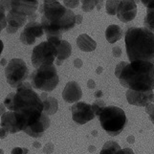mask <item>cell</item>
Here are the masks:
<instances>
[{
	"mask_svg": "<svg viewBox=\"0 0 154 154\" xmlns=\"http://www.w3.org/2000/svg\"><path fill=\"white\" fill-rule=\"evenodd\" d=\"M14 92H12L7 95V97L4 100V105L6 106V108L9 111H12L13 109V103H14Z\"/></svg>",
	"mask_w": 154,
	"mask_h": 154,
	"instance_id": "28",
	"label": "cell"
},
{
	"mask_svg": "<svg viewBox=\"0 0 154 154\" xmlns=\"http://www.w3.org/2000/svg\"><path fill=\"white\" fill-rule=\"evenodd\" d=\"M112 54L115 57H120L122 56V49L120 46H115L112 49Z\"/></svg>",
	"mask_w": 154,
	"mask_h": 154,
	"instance_id": "35",
	"label": "cell"
},
{
	"mask_svg": "<svg viewBox=\"0 0 154 154\" xmlns=\"http://www.w3.org/2000/svg\"><path fill=\"white\" fill-rule=\"evenodd\" d=\"M57 50L49 41H43L36 45L32 52V64L36 69L42 65L54 64L57 58Z\"/></svg>",
	"mask_w": 154,
	"mask_h": 154,
	"instance_id": "8",
	"label": "cell"
},
{
	"mask_svg": "<svg viewBox=\"0 0 154 154\" xmlns=\"http://www.w3.org/2000/svg\"><path fill=\"white\" fill-rule=\"evenodd\" d=\"M73 64H74V66H75L76 68L79 69V68L82 67L83 62H82V60H81V58H75L74 61H73Z\"/></svg>",
	"mask_w": 154,
	"mask_h": 154,
	"instance_id": "37",
	"label": "cell"
},
{
	"mask_svg": "<svg viewBox=\"0 0 154 154\" xmlns=\"http://www.w3.org/2000/svg\"><path fill=\"white\" fill-rule=\"evenodd\" d=\"M5 76H6L8 84H10L13 88H17L28 79V66L21 58H13L8 62L5 68Z\"/></svg>",
	"mask_w": 154,
	"mask_h": 154,
	"instance_id": "7",
	"label": "cell"
},
{
	"mask_svg": "<svg viewBox=\"0 0 154 154\" xmlns=\"http://www.w3.org/2000/svg\"><path fill=\"white\" fill-rule=\"evenodd\" d=\"M116 15L122 22H130L137 15V4L133 0H121Z\"/></svg>",
	"mask_w": 154,
	"mask_h": 154,
	"instance_id": "12",
	"label": "cell"
},
{
	"mask_svg": "<svg viewBox=\"0 0 154 154\" xmlns=\"http://www.w3.org/2000/svg\"><path fill=\"white\" fill-rule=\"evenodd\" d=\"M57 58H56V64L57 66H60L63 61L71 56L72 53V46L66 40H61L60 45L57 46Z\"/></svg>",
	"mask_w": 154,
	"mask_h": 154,
	"instance_id": "18",
	"label": "cell"
},
{
	"mask_svg": "<svg viewBox=\"0 0 154 154\" xmlns=\"http://www.w3.org/2000/svg\"><path fill=\"white\" fill-rule=\"evenodd\" d=\"M1 31H2V29H1V28H0V34H1Z\"/></svg>",
	"mask_w": 154,
	"mask_h": 154,
	"instance_id": "56",
	"label": "cell"
},
{
	"mask_svg": "<svg viewBox=\"0 0 154 154\" xmlns=\"http://www.w3.org/2000/svg\"><path fill=\"white\" fill-rule=\"evenodd\" d=\"M82 20H83L82 15H81V14H76V25L82 24Z\"/></svg>",
	"mask_w": 154,
	"mask_h": 154,
	"instance_id": "41",
	"label": "cell"
},
{
	"mask_svg": "<svg viewBox=\"0 0 154 154\" xmlns=\"http://www.w3.org/2000/svg\"><path fill=\"white\" fill-rule=\"evenodd\" d=\"M63 1V5L68 8V9H74V8H77L79 5V1L81 0H62Z\"/></svg>",
	"mask_w": 154,
	"mask_h": 154,
	"instance_id": "30",
	"label": "cell"
},
{
	"mask_svg": "<svg viewBox=\"0 0 154 154\" xmlns=\"http://www.w3.org/2000/svg\"><path fill=\"white\" fill-rule=\"evenodd\" d=\"M77 45L83 52H93L97 48V43L91 36L86 34H82L77 38Z\"/></svg>",
	"mask_w": 154,
	"mask_h": 154,
	"instance_id": "19",
	"label": "cell"
},
{
	"mask_svg": "<svg viewBox=\"0 0 154 154\" xmlns=\"http://www.w3.org/2000/svg\"><path fill=\"white\" fill-rule=\"evenodd\" d=\"M0 154H5L4 153V150L2 149V148H0Z\"/></svg>",
	"mask_w": 154,
	"mask_h": 154,
	"instance_id": "54",
	"label": "cell"
},
{
	"mask_svg": "<svg viewBox=\"0 0 154 154\" xmlns=\"http://www.w3.org/2000/svg\"><path fill=\"white\" fill-rule=\"evenodd\" d=\"M87 87L90 88V89H94L96 87V82H95L93 79H88L87 82Z\"/></svg>",
	"mask_w": 154,
	"mask_h": 154,
	"instance_id": "40",
	"label": "cell"
},
{
	"mask_svg": "<svg viewBox=\"0 0 154 154\" xmlns=\"http://www.w3.org/2000/svg\"><path fill=\"white\" fill-rule=\"evenodd\" d=\"M5 11L1 6H0V28L2 30L6 29L7 26V19H6V14H5Z\"/></svg>",
	"mask_w": 154,
	"mask_h": 154,
	"instance_id": "29",
	"label": "cell"
},
{
	"mask_svg": "<svg viewBox=\"0 0 154 154\" xmlns=\"http://www.w3.org/2000/svg\"><path fill=\"white\" fill-rule=\"evenodd\" d=\"M118 79L122 85L129 90L153 91L154 63L142 60L127 62Z\"/></svg>",
	"mask_w": 154,
	"mask_h": 154,
	"instance_id": "2",
	"label": "cell"
},
{
	"mask_svg": "<svg viewBox=\"0 0 154 154\" xmlns=\"http://www.w3.org/2000/svg\"><path fill=\"white\" fill-rule=\"evenodd\" d=\"M39 12L41 14V26L47 38L62 36L76 25V14L57 0H43Z\"/></svg>",
	"mask_w": 154,
	"mask_h": 154,
	"instance_id": "1",
	"label": "cell"
},
{
	"mask_svg": "<svg viewBox=\"0 0 154 154\" xmlns=\"http://www.w3.org/2000/svg\"><path fill=\"white\" fill-rule=\"evenodd\" d=\"M54 149H55V146H54V144H52V143H47V144L43 146V153L45 154H51L54 152Z\"/></svg>",
	"mask_w": 154,
	"mask_h": 154,
	"instance_id": "33",
	"label": "cell"
},
{
	"mask_svg": "<svg viewBox=\"0 0 154 154\" xmlns=\"http://www.w3.org/2000/svg\"><path fill=\"white\" fill-rule=\"evenodd\" d=\"M7 19V26L6 31L8 34H15L21 27L26 25L28 21L27 17L23 14H20L18 13H15L14 11L11 10L10 12L6 14Z\"/></svg>",
	"mask_w": 154,
	"mask_h": 154,
	"instance_id": "15",
	"label": "cell"
},
{
	"mask_svg": "<svg viewBox=\"0 0 154 154\" xmlns=\"http://www.w3.org/2000/svg\"><path fill=\"white\" fill-rule=\"evenodd\" d=\"M121 3V0H106L105 11L109 15H116L117 10Z\"/></svg>",
	"mask_w": 154,
	"mask_h": 154,
	"instance_id": "24",
	"label": "cell"
},
{
	"mask_svg": "<svg viewBox=\"0 0 154 154\" xmlns=\"http://www.w3.org/2000/svg\"><path fill=\"white\" fill-rule=\"evenodd\" d=\"M0 127H1V126H0Z\"/></svg>",
	"mask_w": 154,
	"mask_h": 154,
	"instance_id": "57",
	"label": "cell"
},
{
	"mask_svg": "<svg viewBox=\"0 0 154 154\" xmlns=\"http://www.w3.org/2000/svg\"><path fill=\"white\" fill-rule=\"evenodd\" d=\"M0 126L6 129L9 133H17L19 131H23L25 126L20 117L14 111H7L1 116V124Z\"/></svg>",
	"mask_w": 154,
	"mask_h": 154,
	"instance_id": "10",
	"label": "cell"
},
{
	"mask_svg": "<svg viewBox=\"0 0 154 154\" xmlns=\"http://www.w3.org/2000/svg\"><path fill=\"white\" fill-rule=\"evenodd\" d=\"M92 106V109H93V112L95 114V116L99 117L100 113L102 112V110L105 107V103L103 102V100H100V99H97L95 102L93 103V104H91Z\"/></svg>",
	"mask_w": 154,
	"mask_h": 154,
	"instance_id": "27",
	"label": "cell"
},
{
	"mask_svg": "<svg viewBox=\"0 0 154 154\" xmlns=\"http://www.w3.org/2000/svg\"><path fill=\"white\" fill-rule=\"evenodd\" d=\"M12 111L20 117L26 128L40 118L43 113V103L33 87L18 86L17 92H14Z\"/></svg>",
	"mask_w": 154,
	"mask_h": 154,
	"instance_id": "4",
	"label": "cell"
},
{
	"mask_svg": "<svg viewBox=\"0 0 154 154\" xmlns=\"http://www.w3.org/2000/svg\"><path fill=\"white\" fill-rule=\"evenodd\" d=\"M103 129L110 136H117L124 130L126 125V115L118 106H105L99 115Z\"/></svg>",
	"mask_w": 154,
	"mask_h": 154,
	"instance_id": "5",
	"label": "cell"
},
{
	"mask_svg": "<svg viewBox=\"0 0 154 154\" xmlns=\"http://www.w3.org/2000/svg\"><path fill=\"white\" fill-rule=\"evenodd\" d=\"M8 134L9 132L6 129L3 128V127H0V139H5L8 136Z\"/></svg>",
	"mask_w": 154,
	"mask_h": 154,
	"instance_id": "38",
	"label": "cell"
},
{
	"mask_svg": "<svg viewBox=\"0 0 154 154\" xmlns=\"http://www.w3.org/2000/svg\"><path fill=\"white\" fill-rule=\"evenodd\" d=\"M51 125V120L48 115H46L44 112L41 114L40 118L32 125L26 127L23 130L27 135L33 138H40L43 136L44 132L49 128Z\"/></svg>",
	"mask_w": 154,
	"mask_h": 154,
	"instance_id": "14",
	"label": "cell"
},
{
	"mask_svg": "<svg viewBox=\"0 0 154 154\" xmlns=\"http://www.w3.org/2000/svg\"><path fill=\"white\" fill-rule=\"evenodd\" d=\"M11 4H12V0H0V6L7 12L11 11Z\"/></svg>",
	"mask_w": 154,
	"mask_h": 154,
	"instance_id": "34",
	"label": "cell"
},
{
	"mask_svg": "<svg viewBox=\"0 0 154 154\" xmlns=\"http://www.w3.org/2000/svg\"><path fill=\"white\" fill-rule=\"evenodd\" d=\"M24 32L30 34L31 35H33L34 38H41L44 34L43 28L40 23L36 22V21H30V22H27L26 25L24 26Z\"/></svg>",
	"mask_w": 154,
	"mask_h": 154,
	"instance_id": "21",
	"label": "cell"
},
{
	"mask_svg": "<svg viewBox=\"0 0 154 154\" xmlns=\"http://www.w3.org/2000/svg\"><path fill=\"white\" fill-rule=\"evenodd\" d=\"M27 18H28V22H30V21H35V19L38 18V14H34L30 15V17H28Z\"/></svg>",
	"mask_w": 154,
	"mask_h": 154,
	"instance_id": "43",
	"label": "cell"
},
{
	"mask_svg": "<svg viewBox=\"0 0 154 154\" xmlns=\"http://www.w3.org/2000/svg\"><path fill=\"white\" fill-rule=\"evenodd\" d=\"M38 9V0H12L11 10L25 17L35 14Z\"/></svg>",
	"mask_w": 154,
	"mask_h": 154,
	"instance_id": "13",
	"label": "cell"
},
{
	"mask_svg": "<svg viewBox=\"0 0 154 154\" xmlns=\"http://www.w3.org/2000/svg\"><path fill=\"white\" fill-rule=\"evenodd\" d=\"M0 64H1V66H7L8 62H7V60H6V58H2V60H0Z\"/></svg>",
	"mask_w": 154,
	"mask_h": 154,
	"instance_id": "48",
	"label": "cell"
},
{
	"mask_svg": "<svg viewBox=\"0 0 154 154\" xmlns=\"http://www.w3.org/2000/svg\"><path fill=\"white\" fill-rule=\"evenodd\" d=\"M116 154H135L134 151L129 147H125V148H121L120 150L117 151Z\"/></svg>",
	"mask_w": 154,
	"mask_h": 154,
	"instance_id": "36",
	"label": "cell"
},
{
	"mask_svg": "<svg viewBox=\"0 0 154 154\" xmlns=\"http://www.w3.org/2000/svg\"><path fill=\"white\" fill-rule=\"evenodd\" d=\"M33 146L35 147V148H40L41 147V144H40V143L39 142H34L33 143Z\"/></svg>",
	"mask_w": 154,
	"mask_h": 154,
	"instance_id": "47",
	"label": "cell"
},
{
	"mask_svg": "<svg viewBox=\"0 0 154 154\" xmlns=\"http://www.w3.org/2000/svg\"><path fill=\"white\" fill-rule=\"evenodd\" d=\"M71 112L73 121L79 125H85L96 117L93 112L91 104L84 102H78L76 103H73Z\"/></svg>",
	"mask_w": 154,
	"mask_h": 154,
	"instance_id": "9",
	"label": "cell"
},
{
	"mask_svg": "<svg viewBox=\"0 0 154 154\" xmlns=\"http://www.w3.org/2000/svg\"><path fill=\"white\" fill-rule=\"evenodd\" d=\"M39 97L43 103V112L48 115H54L58 110V102L57 100L52 96H49L47 92H42Z\"/></svg>",
	"mask_w": 154,
	"mask_h": 154,
	"instance_id": "17",
	"label": "cell"
},
{
	"mask_svg": "<svg viewBox=\"0 0 154 154\" xmlns=\"http://www.w3.org/2000/svg\"><path fill=\"white\" fill-rule=\"evenodd\" d=\"M82 97V90L76 82H69L62 91V99L68 103H76Z\"/></svg>",
	"mask_w": 154,
	"mask_h": 154,
	"instance_id": "16",
	"label": "cell"
},
{
	"mask_svg": "<svg viewBox=\"0 0 154 154\" xmlns=\"http://www.w3.org/2000/svg\"><path fill=\"white\" fill-rule=\"evenodd\" d=\"M103 4H104V0H99V3H98V5H97V10H100L103 8Z\"/></svg>",
	"mask_w": 154,
	"mask_h": 154,
	"instance_id": "45",
	"label": "cell"
},
{
	"mask_svg": "<svg viewBox=\"0 0 154 154\" xmlns=\"http://www.w3.org/2000/svg\"><path fill=\"white\" fill-rule=\"evenodd\" d=\"M3 49H4V43H3V41L0 39V56H1V54H2Z\"/></svg>",
	"mask_w": 154,
	"mask_h": 154,
	"instance_id": "50",
	"label": "cell"
},
{
	"mask_svg": "<svg viewBox=\"0 0 154 154\" xmlns=\"http://www.w3.org/2000/svg\"><path fill=\"white\" fill-rule=\"evenodd\" d=\"M103 70V68L102 66H99V67L97 68V70H96V73H97V74H99V75H100V74H102Z\"/></svg>",
	"mask_w": 154,
	"mask_h": 154,
	"instance_id": "51",
	"label": "cell"
},
{
	"mask_svg": "<svg viewBox=\"0 0 154 154\" xmlns=\"http://www.w3.org/2000/svg\"><path fill=\"white\" fill-rule=\"evenodd\" d=\"M133 1H134V2H135L136 4H137V3H139V2H141L140 0H133Z\"/></svg>",
	"mask_w": 154,
	"mask_h": 154,
	"instance_id": "55",
	"label": "cell"
},
{
	"mask_svg": "<svg viewBox=\"0 0 154 154\" xmlns=\"http://www.w3.org/2000/svg\"><path fill=\"white\" fill-rule=\"evenodd\" d=\"M11 154H23V148L22 147H14L11 151Z\"/></svg>",
	"mask_w": 154,
	"mask_h": 154,
	"instance_id": "39",
	"label": "cell"
},
{
	"mask_svg": "<svg viewBox=\"0 0 154 154\" xmlns=\"http://www.w3.org/2000/svg\"><path fill=\"white\" fill-rule=\"evenodd\" d=\"M127 142H128L129 144H134V143H135V137L132 136V135L128 136V137H127Z\"/></svg>",
	"mask_w": 154,
	"mask_h": 154,
	"instance_id": "44",
	"label": "cell"
},
{
	"mask_svg": "<svg viewBox=\"0 0 154 154\" xmlns=\"http://www.w3.org/2000/svg\"><path fill=\"white\" fill-rule=\"evenodd\" d=\"M123 38V30L119 25H109L105 30V38L109 43L113 44Z\"/></svg>",
	"mask_w": 154,
	"mask_h": 154,
	"instance_id": "20",
	"label": "cell"
},
{
	"mask_svg": "<svg viewBox=\"0 0 154 154\" xmlns=\"http://www.w3.org/2000/svg\"><path fill=\"white\" fill-rule=\"evenodd\" d=\"M6 106L4 105V103H0V117H1L4 113H6Z\"/></svg>",
	"mask_w": 154,
	"mask_h": 154,
	"instance_id": "42",
	"label": "cell"
},
{
	"mask_svg": "<svg viewBox=\"0 0 154 154\" xmlns=\"http://www.w3.org/2000/svg\"><path fill=\"white\" fill-rule=\"evenodd\" d=\"M60 82V77L54 64L42 65L32 73L31 84L34 89L42 92H51L55 90Z\"/></svg>",
	"mask_w": 154,
	"mask_h": 154,
	"instance_id": "6",
	"label": "cell"
},
{
	"mask_svg": "<svg viewBox=\"0 0 154 154\" xmlns=\"http://www.w3.org/2000/svg\"><path fill=\"white\" fill-rule=\"evenodd\" d=\"M82 1V9L83 12L88 13L91 12L97 7L99 3V0H81Z\"/></svg>",
	"mask_w": 154,
	"mask_h": 154,
	"instance_id": "25",
	"label": "cell"
},
{
	"mask_svg": "<svg viewBox=\"0 0 154 154\" xmlns=\"http://www.w3.org/2000/svg\"><path fill=\"white\" fill-rule=\"evenodd\" d=\"M140 1H141V2L143 3V5H144V6L146 8V7H147V5L149 4V3L152 1V0H140Z\"/></svg>",
	"mask_w": 154,
	"mask_h": 154,
	"instance_id": "46",
	"label": "cell"
},
{
	"mask_svg": "<svg viewBox=\"0 0 154 154\" xmlns=\"http://www.w3.org/2000/svg\"><path fill=\"white\" fill-rule=\"evenodd\" d=\"M94 150H95V146H89V151H90V152H93Z\"/></svg>",
	"mask_w": 154,
	"mask_h": 154,
	"instance_id": "53",
	"label": "cell"
},
{
	"mask_svg": "<svg viewBox=\"0 0 154 154\" xmlns=\"http://www.w3.org/2000/svg\"><path fill=\"white\" fill-rule=\"evenodd\" d=\"M23 148V154H29V149L26 147H22Z\"/></svg>",
	"mask_w": 154,
	"mask_h": 154,
	"instance_id": "52",
	"label": "cell"
},
{
	"mask_svg": "<svg viewBox=\"0 0 154 154\" xmlns=\"http://www.w3.org/2000/svg\"><path fill=\"white\" fill-rule=\"evenodd\" d=\"M121 149V146L118 143L114 141H108L103 145L100 154H116L117 151Z\"/></svg>",
	"mask_w": 154,
	"mask_h": 154,
	"instance_id": "22",
	"label": "cell"
},
{
	"mask_svg": "<svg viewBox=\"0 0 154 154\" xmlns=\"http://www.w3.org/2000/svg\"><path fill=\"white\" fill-rule=\"evenodd\" d=\"M146 112L149 116V119L154 125V103H149L146 106Z\"/></svg>",
	"mask_w": 154,
	"mask_h": 154,
	"instance_id": "31",
	"label": "cell"
},
{
	"mask_svg": "<svg viewBox=\"0 0 154 154\" xmlns=\"http://www.w3.org/2000/svg\"><path fill=\"white\" fill-rule=\"evenodd\" d=\"M126 63H127V62H125V61H121L120 63H118V64H117V66H116V68H115V76H116L117 78H119V77H120V75H121L122 71H123L124 67L126 65Z\"/></svg>",
	"mask_w": 154,
	"mask_h": 154,
	"instance_id": "32",
	"label": "cell"
},
{
	"mask_svg": "<svg viewBox=\"0 0 154 154\" xmlns=\"http://www.w3.org/2000/svg\"><path fill=\"white\" fill-rule=\"evenodd\" d=\"M102 96H103V92L100 91H100H97L96 93H95V97H96L97 99L100 98V97H102Z\"/></svg>",
	"mask_w": 154,
	"mask_h": 154,
	"instance_id": "49",
	"label": "cell"
},
{
	"mask_svg": "<svg viewBox=\"0 0 154 154\" xmlns=\"http://www.w3.org/2000/svg\"><path fill=\"white\" fill-rule=\"evenodd\" d=\"M126 54L130 62L142 60L154 63V34L144 28L131 27L125 35Z\"/></svg>",
	"mask_w": 154,
	"mask_h": 154,
	"instance_id": "3",
	"label": "cell"
},
{
	"mask_svg": "<svg viewBox=\"0 0 154 154\" xmlns=\"http://www.w3.org/2000/svg\"><path fill=\"white\" fill-rule=\"evenodd\" d=\"M145 28L154 34V9L146 10V15L144 20Z\"/></svg>",
	"mask_w": 154,
	"mask_h": 154,
	"instance_id": "23",
	"label": "cell"
},
{
	"mask_svg": "<svg viewBox=\"0 0 154 154\" xmlns=\"http://www.w3.org/2000/svg\"><path fill=\"white\" fill-rule=\"evenodd\" d=\"M126 100L129 104L135 106H144L146 107L149 103H154V92L153 91H134L127 89Z\"/></svg>",
	"mask_w": 154,
	"mask_h": 154,
	"instance_id": "11",
	"label": "cell"
},
{
	"mask_svg": "<svg viewBox=\"0 0 154 154\" xmlns=\"http://www.w3.org/2000/svg\"><path fill=\"white\" fill-rule=\"evenodd\" d=\"M19 39L25 45H33L35 43V40H36L35 38H34L33 35H31L30 34L26 33V32H24V31L20 34Z\"/></svg>",
	"mask_w": 154,
	"mask_h": 154,
	"instance_id": "26",
	"label": "cell"
}]
</instances>
